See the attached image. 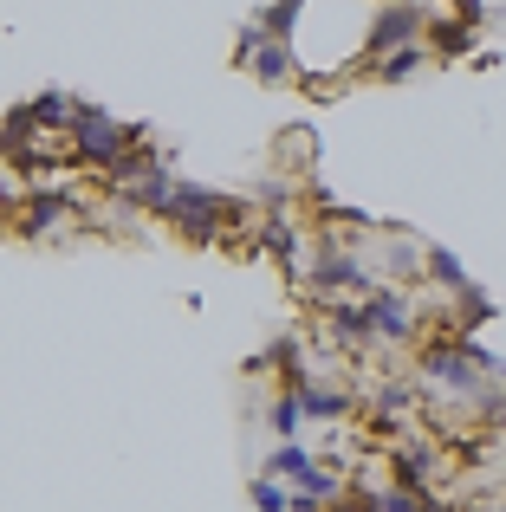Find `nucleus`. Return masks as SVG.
Returning a JSON list of instances; mask_svg holds the SVG:
<instances>
[{
  "instance_id": "4be33fe9",
  "label": "nucleus",
  "mask_w": 506,
  "mask_h": 512,
  "mask_svg": "<svg viewBox=\"0 0 506 512\" xmlns=\"http://www.w3.org/2000/svg\"><path fill=\"white\" fill-rule=\"evenodd\" d=\"M448 13H455L461 26H474V33H481V20H487V0H448Z\"/></svg>"
},
{
  "instance_id": "39448f33",
  "label": "nucleus",
  "mask_w": 506,
  "mask_h": 512,
  "mask_svg": "<svg viewBox=\"0 0 506 512\" xmlns=\"http://www.w3.org/2000/svg\"><path fill=\"white\" fill-rule=\"evenodd\" d=\"M383 467H390V487H416V493H442L448 474V448L429 435H403L383 448Z\"/></svg>"
},
{
  "instance_id": "7ed1b4c3",
  "label": "nucleus",
  "mask_w": 506,
  "mask_h": 512,
  "mask_svg": "<svg viewBox=\"0 0 506 512\" xmlns=\"http://www.w3.org/2000/svg\"><path fill=\"white\" fill-rule=\"evenodd\" d=\"M364 312H370V331H377V350H416L422 331H429V312L403 286H377L364 299Z\"/></svg>"
},
{
  "instance_id": "5701e85b",
  "label": "nucleus",
  "mask_w": 506,
  "mask_h": 512,
  "mask_svg": "<svg viewBox=\"0 0 506 512\" xmlns=\"http://www.w3.org/2000/svg\"><path fill=\"white\" fill-rule=\"evenodd\" d=\"M487 435H506V389L494 396V409H487Z\"/></svg>"
},
{
  "instance_id": "f257e3e1",
  "label": "nucleus",
  "mask_w": 506,
  "mask_h": 512,
  "mask_svg": "<svg viewBox=\"0 0 506 512\" xmlns=\"http://www.w3.org/2000/svg\"><path fill=\"white\" fill-rule=\"evenodd\" d=\"M383 279L377 266L364 260L357 240H338V234H318L305 247V273H299V292H312V305H331V299H370Z\"/></svg>"
},
{
  "instance_id": "20e7f679",
  "label": "nucleus",
  "mask_w": 506,
  "mask_h": 512,
  "mask_svg": "<svg viewBox=\"0 0 506 512\" xmlns=\"http://www.w3.org/2000/svg\"><path fill=\"white\" fill-rule=\"evenodd\" d=\"M72 221H78V188H65V182L20 188V201H13V227H20V240H52V234H65Z\"/></svg>"
},
{
  "instance_id": "f8f14e48",
  "label": "nucleus",
  "mask_w": 506,
  "mask_h": 512,
  "mask_svg": "<svg viewBox=\"0 0 506 512\" xmlns=\"http://www.w3.org/2000/svg\"><path fill=\"white\" fill-rule=\"evenodd\" d=\"M422 286L442 292V299H461L474 279H468V266H461L455 247H429V240H422Z\"/></svg>"
},
{
  "instance_id": "9d476101",
  "label": "nucleus",
  "mask_w": 506,
  "mask_h": 512,
  "mask_svg": "<svg viewBox=\"0 0 506 512\" xmlns=\"http://www.w3.org/2000/svg\"><path fill=\"white\" fill-rule=\"evenodd\" d=\"M325 318V350H344V357H377V331H370L364 299H331L318 305Z\"/></svg>"
},
{
  "instance_id": "a211bd4d",
  "label": "nucleus",
  "mask_w": 506,
  "mask_h": 512,
  "mask_svg": "<svg viewBox=\"0 0 506 512\" xmlns=\"http://www.w3.org/2000/svg\"><path fill=\"white\" fill-rule=\"evenodd\" d=\"M312 467H318V454L305 448V441H279V448L266 454V467H260V474H273V480H286V487H299V480L312 474Z\"/></svg>"
},
{
  "instance_id": "aec40b11",
  "label": "nucleus",
  "mask_w": 506,
  "mask_h": 512,
  "mask_svg": "<svg viewBox=\"0 0 506 512\" xmlns=\"http://www.w3.org/2000/svg\"><path fill=\"white\" fill-rule=\"evenodd\" d=\"M247 500H253V512H292V487H286V480H273V474H253Z\"/></svg>"
},
{
  "instance_id": "6e6552de",
  "label": "nucleus",
  "mask_w": 506,
  "mask_h": 512,
  "mask_svg": "<svg viewBox=\"0 0 506 512\" xmlns=\"http://www.w3.org/2000/svg\"><path fill=\"white\" fill-rule=\"evenodd\" d=\"M364 260L377 266L383 286H403V292H416V286H422V240H416V234H403V227H383V234H370Z\"/></svg>"
},
{
  "instance_id": "423d86ee",
  "label": "nucleus",
  "mask_w": 506,
  "mask_h": 512,
  "mask_svg": "<svg viewBox=\"0 0 506 512\" xmlns=\"http://www.w3.org/2000/svg\"><path fill=\"white\" fill-rule=\"evenodd\" d=\"M422 33H429V7L422 0H377L370 7V33H364V65L396 46H422Z\"/></svg>"
},
{
  "instance_id": "0eeeda50",
  "label": "nucleus",
  "mask_w": 506,
  "mask_h": 512,
  "mask_svg": "<svg viewBox=\"0 0 506 512\" xmlns=\"http://www.w3.org/2000/svg\"><path fill=\"white\" fill-rule=\"evenodd\" d=\"M234 72L253 78V85H292V78H299V52L266 39L260 26H241V39H234Z\"/></svg>"
},
{
  "instance_id": "f03ea898",
  "label": "nucleus",
  "mask_w": 506,
  "mask_h": 512,
  "mask_svg": "<svg viewBox=\"0 0 506 512\" xmlns=\"http://www.w3.org/2000/svg\"><path fill=\"white\" fill-rule=\"evenodd\" d=\"M137 143H150V130L143 124H124V117H111L104 104H91V98H78V111H72V130H65V150H72V163L78 169H117Z\"/></svg>"
},
{
  "instance_id": "dca6fc26",
  "label": "nucleus",
  "mask_w": 506,
  "mask_h": 512,
  "mask_svg": "<svg viewBox=\"0 0 506 512\" xmlns=\"http://www.w3.org/2000/svg\"><path fill=\"white\" fill-rule=\"evenodd\" d=\"M247 26H260L266 39L292 46V39H299V26H305V0H266V7H253V20H247Z\"/></svg>"
},
{
  "instance_id": "b1692460",
  "label": "nucleus",
  "mask_w": 506,
  "mask_h": 512,
  "mask_svg": "<svg viewBox=\"0 0 506 512\" xmlns=\"http://www.w3.org/2000/svg\"><path fill=\"white\" fill-rule=\"evenodd\" d=\"M500 487H506V461H500Z\"/></svg>"
},
{
  "instance_id": "412c9836",
  "label": "nucleus",
  "mask_w": 506,
  "mask_h": 512,
  "mask_svg": "<svg viewBox=\"0 0 506 512\" xmlns=\"http://www.w3.org/2000/svg\"><path fill=\"white\" fill-rule=\"evenodd\" d=\"M331 512H377V480H357L351 474V487H344V500L331 506Z\"/></svg>"
},
{
  "instance_id": "9b49d317",
  "label": "nucleus",
  "mask_w": 506,
  "mask_h": 512,
  "mask_svg": "<svg viewBox=\"0 0 506 512\" xmlns=\"http://www.w3.org/2000/svg\"><path fill=\"white\" fill-rule=\"evenodd\" d=\"M292 396H299V415H305V422H325V428L351 422V415L364 409V402H357L344 383H318V376H305V383L292 389Z\"/></svg>"
},
{
  "instance_id": "6ab92c4d",
  "label": "nucleus",
  "mask_w": 506,
  "mask_h": 512,
  "mask_svg": "<svg viewBox=\"0 0 506 512\" xmlns=\"http://www.w3.org/2000/svg\"><path fill=\"white\" fill-rule=\"evenodd\" d=\"M266 428H273L279 441H299L305 415H299V396H292V389H273V396H266Z\"/></svg>"
},
{
  "instance_id": "2eb2a0df",
  "label": "nucleus",
  "mask_w": 506,
  "mask_h": 512,
  "mask_svg": "<svg viewBox=\"0 0 506 512\" xmlns=\"http://www.w3.org/2000/svg\"><path fill=\"white\" fill-rule=\"evenodd\" d=\"M416 72H429V46H396L364 65V78H377V85H409Z\"/></svg>"
},
{
  "instance_id": "4468645a",
  "label": "nucleus",
  "mask_w": 506,
  "mask_h": 512,
  "mask_svg": "<svg viewBox=\"0 0 506 512\" xmlns=\"http://www.w3.org/2000/svg\"><path fill=\"white\" fill-rule=\"evenodd\" d=\"M422 46H429V59H461V52H474V26H461L455 13H429V33H422Z\"/></svg>"
},
{
  "instance_id": "f3484780",
  "label": "nucleus",
  "mask_w": 506,
  "mask_h": 512,
  "mask_svg": "<svg viewBox=\"0 0 506 512\" xmlns=\"http://www.w3.org/2000/svg\"><path fill=\"white\" fill-rule=\"evenodd\" d=\"M487 318H500V305L487 299L481 286H468L461 299H448V331H461V338H481V325Z\"/></svg>"
},
{
  "instance_id": "1a4fd4ad",
  "label": "nucleus",
  "mask_w": 506,
  "mask_h": 512,
  "mask_svg": "<svg viewBox=\"0 0 506 512\" xmlns=\"http://www.w3.org/2000/svg\"><path fill=\"white\" fill-rule=\"evenodd\" d=\"M305 247H312V234L299 227V214H260V227H253V253H266V260L286 273V286H299Z\"/></svg>"
},
{
  "instance_id": "ddd939ff",
  "label": "nucleus",
  "mask_w": 506,
  "mask_h": 512,
  "mask_svg": "<svg viewBox=\"0 0 506 512\" xmlns=\"http://www.w3.org/2000/svg\"><path fill=\"white\" fill-rule=\"evenodd\" d=\"M72 111H78V98H72V91H59V85H46V91L26 98V117L39 124V137H65V130H72Z\"/></svg>"
}]
</instances>
